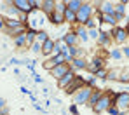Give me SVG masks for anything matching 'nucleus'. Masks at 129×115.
I'll return each instance as SVG.
<instances>
[{
    "mask_svg": "<svg viewBox=\"0 0 129 115\" xmlns=\"http://www.w3.org/2000/svg\"><path fill=\"white\" fill-rule=\"evenodd\" d=\"M115 94H117V92H113V91H110V89H107V92H103V96L100 98V101H98V103H96V105H94L91 110H92L94 113H98V115L103 113V112H107L108 108L113 105V98H115Z\"/></svg>",
    "mask_w": 129,
    "mask_h": 115,
    "instance_id": "obj_1",
    "label": "nucleus"
},
{
    "mask_svg": "<svg viewBox=\"0 0 129 115\" xmlns=\"http://www.w3.org/2000/svg\"><path fill=\"white\" fill-rule=\"evenodd\" d=\"M94 12H96V7L92 5V2H82V7L77 12V24L84 26L86 21H89L94 16Z\"/></svg>",
    "mask_w": 129,
    "mask_h": 115,
    "instance_id": "obj_2",
    "label": "nucleus"
},
{
    "mask_svg": "<svg viewBox=\"0 0 129 115\" xmlns=\"http://www.w3.org/2000/svg\"><path fill=\"white\" fill-rule=\"evenodd\" d=\"M91 94H92V89H91V87H87V86H84L82 89H79V92H75V94L72 96L73 105H87V101H89Z\"/></svg>",
    "mask_w": 129,
    "mask_h": 115,
    "instance_id": "obj_3",
    "label": "nucleus"
},
{
    "mask_svg": "<svg viewBox=\"0 0 129 115\" xmlns=\"http://www.w3.org/2000/svg\"><path fill=\"white\" fill-rule=\"evenodd\" d=\"M86 86V79L84 77H80V75H77L66 87H64V94H68V96H73L75 92H79V89H82Z\"/></svg>",
    "mask_w": 129,
    "mask_h": 115,
    "instance_id": "obj_4",
    "label": "nucleus"
},
{
    "mask_svg": "<svg viewBox=\"0 0 129 115\" xmlns=\"http://www.w3.org/2000/svg\"><path fill=\"white\" fill-rule=\"evenodd\" d=\"M113 106H117L120 112H127L129 110V92H117L113 98Z\"/></svg>",
    "mask_w": 129,
    "mask_h": 115,
    "instance_id": "obj_5",
    "label": "nucleus"
},
{
    "mask_svg": "<svg viewBox=\"0 0 129 115\" xmlns=\"http://www.w3.org/2000/svg\"><path fill=\"white\" fill-rule=\"evenodd\" d=\"M105 63H107V58L105 56H92V59L87 63V71L91 73V75H94L98 70L105 68Z\"/></svg>",
    "mask_w": 129,
    "mask_h": 115,
    "instance_id": "obj_6",
    "label": "nucleus"
},
{
    "mask_svg": "<svg viewBox=\"0 0 129 115\" xmlns=\"http://www.w3.org/2000/svg\"><path fill=\"white\" fill-rule=\"evenodd\" d=\"M110 35H112V40H113L115 44H126L127 39H129V35H127V31H126L124 26H115Z\"/></svg>",
    "mask_w": 129,
    "mask_h": 115,
    "instance_id": "obj_7",
    "label": "nucleus"
},
{
    "mask_svg": "<svg viewBox=\"0 0 129 115\" xmlns=\"http://www.w3.org/2000/svg\"><path fill=\"white\" fill-rule=\"evenodd\" d=\"M92 5H98L96 11H98L101 16H105V14H113V9H115V2H108V0H98V2H94Z\"/></svg>",
    "mask_w": 129,
    "mask_h": 115,
    "instance_id": "obj_8",
    "label": "nucleus"
},
{
    "mask_svg": "<svg viewBox=\"0 0 129 115\" xmlns=\"http://www.w3.org/2000/svg\"><path fill=\"white\" fill-rule=\"evenodd\" d=\"M2 11H4V18H19V11L14 7L12 2H4Z\"/></svg>",
    "mask_w": 129,
    "mask_h": 115,
    "instance_id": "obj_9",
    "label": "nucleus"
},
{
    "mask_svg": "<svg viewBox=\"0 0 129 115\" xmlns=\"http://www.w3.org/2000/svg\"><path fill=\"white\" fill-rule=\"evenodd\" d=\"M12 4H14V7L23 12V14H31V12H35L33 9H31V5H30V0H12Z\"/></svg>",
    "mask_w": 129,
    "mask_h": 115,
    "instance_id": "obj_10",
    "label": "nucleus"
},
{
    "mask_svg": "<svg viewBox=\"0 0 129 115\" xmlns=\"http://www.w3.org/2000/svg\"><path fill=\"white\" fill-rule=\"evenodd\" d=\"M126 5H127V2H126V0H122V2H115L113 16H115V19H117V21H120V19H124V18H126Z\"/></svg>",
    "mask_w": 129,
    "mask_h": 115,
    "instance_id": "obj_11",
    "label": "nucleus"
},
{
    "mask_svg": "<svg viewBox=\"0 0 129 115\" xmlns=\"http://www.w3.org/2000/svg\"><path fill=\"white\" fill-rule=\"evenodd\" d=\"M68 70H70V65H66V63H64V65H58V66H54L49 73H51V77H52V79H56V82H58L61 77H64V73H66Z\"/></svg>",
    "mask_w": 129,
    "mask_h": 115,
    "instance_id": "obj_12",
    "label": "nucleus"
},
{
    "mask_svg": "<svg viewBox=\"0 0 129 115\" xmlns=\"http://www.w3.org/2000/svg\"><path fill=\"white\" fill-rule=\"evenodd\" d=\"M87 63H89V61H87L86 58H73V59H72V63H70V68L77 73V71L86 70L87 68Z\"/></svg>",
    "mask_w": 129,
    "mask_h": 115,
    "instance_id": "obj_13",
    "label": "nucleus"
},
{
    "mask_svg": "<svg viewBox=\"0 0 129 115\" xmlns=\"http://www.w3.org/2000/svg\"><path fill=\"white\" fill-rule=\"evenodd\" d=\"M75 77H77V73L70 68L66 73H64V77H61V79L58 80V87H59V89H64V87H66V86H68V84H70V82H72Z\"/></svg>",
    "mask_w": 129,
    "mask_h": 115,
    "instance_id": "obj_14",
    "label": "nucleus"
},
{
    "mask_svg": "<svg viewBox=\"0 0 129 115\" xmlns=\"http://www.w3.org/2000/svg\"><path fill=\"white\" fill-rule=\"evenodd\" d=\"M64 40V44L68 47H73V46H79V37L75 35V31H66L63 37H61Z\"/></svg>",
    "mask_w": 129,
    "mask_h": 115,
    "instance_id": "obj_15",
    "label": "nucleus"
},
{
    "mask_svg": "<svg viewBox=\"0 0 129 115\" xmlns=\"http://www.w3.org/2000/svg\"><path fill=\"white\" fill-rule=\"evenodd\" d=\"M42 11L45 16H51L56 11V0H42Z\"/></svg>",
    "mask_w": 129,
    "mask_h": 115,
    "instance_id": "obj_16",
    "label": "nucleus"
},
{
    "mask_svg": "<svg viewBox=\"0 0 129 115\" xmlns=\"http://www.w3.org/2000/svg\"><path fill=\"white\" fill-rule=\"evenodd\" d=\"M75 26V35L79 37V42H89V31H87L84 26H80V24H73Z\"/></svg>",
    "mask_w": 129,
    "mask_h": 115,
    "instance_id": "obj_17",
    "label": "nucleus"
},
{
    "mask_svg": "<svg viewBox=\"0 0 129 115\" xmlns=\"http://www.w3.org/2000/svg\"><path fill=\"white\" fill-rule=\"evenodd\" d=\"M112 35L110 33H100V37H98V40H96V44L98 47H103V49H107V47L112 46Z\"/></svg>",
    "mask_w": 129,
    "mask_h": 115,
    "instance_id": "obj_18",
    "label": "nucleus"
},
{
    "mask_svg": "<svg viewBox=\"0 0 129 115\" xmlns=\"http://www.w3.org/2000/svg\"><path fill=\"white\" fill-rule=\"evenodd\" d=\"M52 54H54V40L49 39V40H45V42L42 44V56L51 58Z\"/></svg>",
    "mask_w": 129,
    "mask_h": 115,
    "instance_id": "obj_19",
    "label": "nucleus"
},
{
    "mask_svg": "<svg viewBox=\"0 0 129 115\" xmlns=\"http://www.w3.org/2000/svg\"><path fill=\"white\" fill-rule=\"evenodd\" d=\"M101 96H103V89H98V87H96V89H92V94H91V98H89V101H87V106H89V108H92V106L100 101V98H101Z\"/></svg>",
    "mask_w": 129,
    "mask_h": 115,
    "instance_id": "obj_20",
    "label": "nucleus"
},
{
    "mask_svg": "<svg viewBox=\"0 0 129 115\" xmlns=\"http://www.w3.org/2000/svg\"><path fill=\"white\" fill-rule=\"evenodd\" d=\"M120 71H122V66L108 68L107 70V80H119L120 79Z\"/></svg>",
    "mask_w": 129,
    "mask_h": 115,
    "instance_id": "obj_21",
    "label": "nucleus"
},
{
    "mask_svg": "<svg viewBox=\"0 0 129 115\" xmlns=\"http://www.w3.org/2000/svg\"><path fill=\"white\" fill-rule=\"evenodd\" d=\"M26 49H30V47L33 46V42L37 40V30H33V28H30L28 26V30H26Z\"/></svg>",
    "mask_w": 129,
    "mask_h": 115,
    "instance_id": "obj_22",
    "label": "nucleus"
},
{
    "mask_svg": "<svg viewBox=\"0 0 129 115\" xmlns=\"http://www.w3.org/2000/svg\"><path fill=\"white\" fill-rule=\"evenodd\" d=\"M26 30H28V26H26V24H21V26H18V28H11V30H5V33H7L9 37L16 39L18 35H21V33H26Z\"/></svg>",
    "mask_w": 129,
    "mask_h": 115,
    "instance_id": "obj_23",
    "label": "nucleus"
},
{
    "mask_svg": "<svg viewBox=\"0 0 129 115\" xmlns=\"http://www.w3.org/2000/svg\"><path fill=\"white\" fill-rule=\"evenodd\" d=\"M64 52H68V46L64 44V40L63 39L54 40V54H64Z\"/></svg>",
    "mask_w": 129,
    "mask_h": 115,
    "instance_id": "obj_24",
    "label": "nucleus"
},
{
    "mask_svg": "<svg viewBox=\"0 0 129 115\" xmlns=\"http://www.w3.org/2000/svg\"><path fill=\"white\" fill-rule=\"evenodd\" d=\"M63 18H64V23H68V24H77V12L70 11L68 7H66V11H64Z\"/></svg>",
    "mask_w": 129,
    "mask_h": 115,
    "instance_id": "obj_25",
    "label": "nucleus"
},
{
    "mask_svg": "<svg viewBox=\"0 0 129 115\" xmlns=\"http://www.w3.org/2000/svg\"><path fill=\"white\" fill-rule=\"evenodd\" d=\"M68 54H70L72 58H84V56H86V51L80 49L79 46H73V47H68Z\"/></svg>",
    "mask_w": 129,
    "mask_h": 115,
    "instance_id": "obj_26",
    "label": "nucleus"
},
{
    "mask_svg": "<svg viewBox=\"0 0 129 115\" xmlns=\"http://www.w3.org/2000/svg\"><path fill=\"white\" fill-rule=\"evenodd\" d=\"M14 40V46L18 47V49H21V51H26V35L21 33V35H18L16 39H12Z\"/></svg>",
    "mask_w": 129,
    "mask_h": 115,
    "instance_id": "obj_27",
    "label": "nucleus"
},
{
    "mask_svg": "<svg viewBox=\"0 0 129 115\" xmlns=\"http://www.w3.org/2000/svg\"><path fill=\"white\" fill-rule=\"evenodd\" d=\"M101 23L108 24V26H112V28H115V26H119V21L115 19V16H113V14H105V16L101 18Z\"/></svg>",
    "mask_w": 129,
    "mask_h": 115,
    "instance_id": "obj_28",
    "label": "nucleus"
},
{
    "mask_svg": "<svg viewBox=\"0 0 129 115\" xmlns=\"http://www.w3.org/2000/svg\"><path fill=\"white\" fill-rule=\"evenodd\" d=\"M66 2V7L73 12H79V9L82 7V0H64Z\"/></svg>",
    "mask_w": 129,
    "mask_h": 115,
    "instance_id": "obj_29",
    "label": "nucleus"
},
{
    "mask_svg": "<svg viewBox=\"0 0 129 115\" xmlns=\"http://www.w3.org/2000/svg\"><path fill=\"white\" fill-rule=\"evenodd\" d=\"M47 19H49V23H52V24H63L64 23L63 14H58V12H52L51 16H47Z\"/></svg>",
    "mask_w": 129,
    "mask_h": 115,
    "instance_id": "obj_30",
    "label": "nucleus"
},
{
    "mask_svg": "<svg viewBox=\"0 0 129 115\" xmlns=\"http://www.w3.org/2000/svg\"><path fill=\"white\" fill-rule=\"evenodd\" d=\"M107 56L110 59H113V61H122V58H124L120 49H110V52H108Z\"/></svg>",
    "mask_w": 129,
    "mask_h": 115,
    "instance_id": "obj_31",
    "label": "nucleus"
},
{
    "mask_svg": "<svg viewBox=\"0 0 129 115\" xmlns=\"http://www.w3.org/2000/svg\"><path fill=\"white\" fill-rule=\"evenodd\" d=\"M119 82H120V84H129V66H122Z\"/></svg>",
    "mask_w": 129,
    "mask_h": 115,
    "instance_id": "obj_32",
    "label": "nucleus"
},
{
    "mask_svg": "<svg viewBox=\"0 0 129 115\" xmlns=\"http://www.w3.org/2000/svg\"><path fill=\"white\" fill-rule=\"evenodd\" d=\"M51 37H49V33L45 31V30H37V42H40V44H44L45 40H49Z\"/></svg>",
    "mask_w": 129,
    "mask_h": 115,
    "instance_id": "obj_33",
    "label": "nucleus"
},
{
    "mask_svg": "<svg viewBox=\"0 0 129 115\" xmlns=\"http://www.w3.org/2000/svg\"><path fill=\"white\" fill-rule=\"evenodd\" d=\"M64 11H66V2H64V0H56V11H54V12L64 14Z\"/></svg>",
    "mask_w": 129,
    "mask_h": 115,
    "instance_id": "obj_34",
    "label": "nucleus"
},
{
    "mask_svg": "<svg viewBox=\"0 0 129 115\" xmlns=\"http://www.w3.org/2000/svg\"><path fill=\"white\" fill-rule=\"evenodd\" d=\"M96 84H98V79H96L94 75H91V77H87V79H86V86H87V87L96 89Z\"/></svg>",
    "mask_w": 129,
    "mask_h": 115,
    "instance_id": "obj_35",
    "label": "nucleus"
},
{
    "mask_svg": "<svg viewBox=\"0 0 129 115\" xmlns=\"http://www.w3.org/2000/svg\"><path fill=\"white\" fill-rule=\"evenodd\" d=\"M30 51H31L33 54H37V56H39V54H42V44L35 40V42H33V46L30 47Z\"/></svg>",
    "mask_w": 129,
    "mask_h": 115,
    "instance_id": "obj_36",
    "label": "nucleus"
},
{
    "mask_svg": "<svg viewBox=\"0 0 129 115\" xmlns=\"http://www.w3.org/2000/svg\"><path fill=\"white\" fill-rule=\"evenodd\" d=\"M51 58H52V61H54L56 66L58 65H64V54H52Z\"/></svg>",
    "mask_w": 129,
    "mask_h": 115,
    "instance_id": "obj_37",
    "label": "nucleus"
},
{
    "mask_svg": "<svg viewBox=\"0 0 129 115\" xmlns=\"http://www.w3.org/2000/svg\"><path fill=\"white\" fill-rule=\"evenodd\" d=\"M42 66H44L45 70H47V71H51V70L54 68L56 65H54V61H52V58H47V59H45V61L42 63Z\"/></svg>",
    "mask_w": 129,
    "mask_h": 115,
    "instance_id": "obj_38",
    "label": "nucleus"
},
{
    "mask_svg": "<svg viewBox=\"0 0 129 115\" xmlns=\"http://www.w3.org/2000/svg\"><path fill=\"white\" fill-rule=\"evenodd\" d=\"M107 70H108V68H101V70H98V71L94 73V77H96V79H101V80H107Z\"/></svg>",
    "mask_w": 129,
    "mask_h": 115,
    "instance_id": "obj_39",
    "label": "nucleus"
},
{
    "mask_svg": "<svg viewBox=\"0 0 129 115\" xmlns=\"http://www.w3.org/2000/svg\"><path fill=\"white\" fill-rule=\"evenodd\" d=\"M30 5L33 11H40L42 9V0H30Z\"/></svg>",
    "mask_w": 129,
    "mask_h": 115,
    "instance_id": "obj_40",
    "label": "nucleus"
},
{
    "mask_svg": "<svg viewBox=\"0 0 129 115\" xmlns=\"http://www.w3.org/2000/svg\"><path fill=\"white\" fill-rule=\"evenodd\" d=\"M98 37H100V30L98 28H94V30H89V40H98Z\"/></svg>",
    "mask_w": 129,
    "mask_h": 115,
    "instance_id": "obj_41",
    "label": "nucleus"
},
{
    "mask_svg": "<svg viewBox=\"0 0 129 115\" xmlns=\"http://www.w3.org/2000/svg\"><path fill=\"white\" fill-rule=\"evenodd\" d=\"M107 113H108V115H119V113H120V110H119L117 106H113V105H112V106L107 110Z\"/></svg>",
    "mask_w": 129,
    "mask_h": 115,
    "instance_id": "obj_42",
    "label": "nucleus"
},
{
    "mask_svg": "<svg viewBox=\"0 0 129 115\" xmlns=\"http://www.w3.org/2000/svg\"><path fill=\"white\" fill-rule=\"evenodd\" d=\"M9 65H16V66H18V65H23V61L18 59V58H11V59H9Z\"/></svg>",
    "mask_w": 129,
    "mask_h": 115,
    "instance_id": "obj_43",
    "label": "nucleus"
},
{
    "mask_svg": "<svg viewBox=\"0 0 129 115\" xmlns=\"http://www.w3.org/2000/svg\"><path fill=\"white\" fill-rule=\"evenodd\" d=\"M33 80H35V84H42L44 82V79L39 75V73H35V71H33Z\"/></svg>",
    "mask_w": 129,
    "mask_h": 115,
    "instance_id": "obj_44",
    "label": "nucleus"
},
{
    "mask_svg": "<svg viewBox=\"0 0 129 115\" xmlns=\"http://www.w3.org/2000/svg\"><path fill=\"white\" fill-rule=\"evenodd\" d=\"M120 51H122V56H124V58H127V59H129V46H124L122 49H120Z\"/></svg>",
    "mask_w": 129,
    "mask_h": 115,
    "instance_id": "obj_45",
    "label": "nucleus"
},
{
    "mask_svg": "<svg viewBox=\"0 0 129 115\" xmlns=\"http://www.w3.org/2000/svg\"><path fill=\"white\" fill-rule=\"evenodd\" d=\"M70 113H72V115H79V108H77V105H72V106H70Z\"/></svg>",
    "mask_w": 129,
    "mask_h": 115,
    "instance_id": "obj_46",
    "label": "nucleus"
},
{
    "mask_svg": "<svg viewBox=\"0 0 129 115\" xmlns=\"http://www.w3.org/2000/svg\"><path fill=\"white\" fill-rule=\"evenodd\" d=\"M5 105H7L5 98H0V110H2V108H5Z\"/></svg>",
    "mask_w": 129,
    "mask_h": 115,
    "instance_id": "obj_47",
    "label": "nucleus"
},
{
    "mask_svg": "<svg viewBox=\"0 0 129 115\" xmlns=\"http://www.w3.org/2000/svg\"><path fill=\"white\" fill-rule=\"evenodd\" d=\"M0 115H9V108H7V106L2 108V110H0Z\"/></svg>",
    "mask_w": 129,
    "mask_h": 115,
    "instance_id": "obj_48",
    "label": "nucleus"
},
{
    "mask_svg": "<svg viewBox=\"0 0 129 115\" xmlns=\"http://www.w3.org/2000/svg\"><path fill=\"white\" fill-rule=\"evenodd\" d=\"M33 106H35V110H39V112H44V108H42V106H40V105H37V103H35Z\"/></svg>",
    "mask_w": 129,
    "mask_h": 115,
    "instance_id": "obj_49",
    "label": "nucleus"
},
{
    "mask_svg": "<svg viewBox=\"0 0 129 115\" xmlns=\"http://www.w3.org/2000/svg\"><path fill=\"white\" fill-rule=\"evenodd\" d=\"M5 26H4V21H2V18H0V30H4Z\"/></svg>",
    "mask_w": 129,
    "mask_h": 115,
    "instance_id": "obj_50",
    "label": "nucleus"
},
{
    "mask_svg": "<svg viewBox=\"0 0 129 115\" xmlns=\"http://www.w3.org/2000/svg\"><path fill=\"white\" fill-rule=\"evenodd\" d=\"M119 115H127V113H126V112H120V113H119Z\"/></svg>",
    "mask_w": 129,
    "mask_h": 115,
    "instance_id": "obj_51",
    "label": "nucleus"
}]
</instances>
